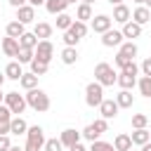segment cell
<instances>
[{"label": "cell", "mask_w": 151, "mask_h": 151, "mask_svg": "<svg viewBox=\"0 0 151 151\" xmlns=\"http://www.w3.org/2000/svg\"><path fill=\"white\" fill-rule=\"evenodd\" d=\"M90 21H92V31H94V33H106V31L113 26V19H111L109 14H97V17H92Z\"/></svg>", "instance_id": "7"}, {"label": "cell", "mask_w": 151, "mask_h": 151, "mask_svg": "<svg viewBox=\"0 0 151 151\" xmlns=\"http://www.w3.org/2000/svg\"><path fill=\"white\" fill-rule=\"evenodd\" d=\"M19 85H21L26 92H28V90H35V87H38V76H33V73L28 71V73H24V76L19 78Z\"/></svg>", "instance_id": "27"}, {"label": "cell", "mask_w": 151, "mask_h": 151, "mask_svg": "<svg viewBox=\"0 0 151 151\" xmlns=\"http://www.w3.org/2000/svg\"><path fill=\"white\" fill-rule=\"evenodd\" d=\"M116 104H118V109H132V104H134L132 92H130V90H120V92L116 94Z\"/></svg>", "instance_id": "20"}, {"label": "cell", "mask_w": 151, "mask_h": 151, "mask_svg": "<svg viewBox=\"0 0 151 151\" xmlns=\"http://www.w3.org/2000/svg\"><path fill=\"white\" fill-rule=\"evenodd\" d=\"M116 85L120 87V90H132L134 85H137V76H127V73H118V78H116Z\"/></svg>", "instance_id": "23"}, {"label": "cell", "mask_w": 151, "mask_h": 151, "mask_svg": "<svg viewBox=\"0 0 151 151\" xmlns=\"http://www.w3.org/2000/svg\"><path fill=\"white\" fill-rule=\"evenodd\" d=\"M5 33H7L9 38H17V40H19V38L26 33V26H24V24H19V21L14 19V21H9V24L5 26Z\"/></svg>", "instance_id": "22"}, {"label": "cell", "mask_w": 151, "mask_h": 151, "mask_svg": "<svg viewBox=\"0 0 151 151\" xmlns=\"http://www.w3.org/2000/svg\"><path fill=\"white\" fill-rule=\"evenodd\" d=\"M130 21H134V24H139V26L149 24V21H151V9H149V7H144V5H139V7L132 12Z\"/></svg>", "instance_id": "12"}, {"label": "cell", "mask_w": 151, "mask_h": 151, "mask_svg": "<svg viewBox=\"0 0 151 151\" xmlns=\"http://www.w3.org/2000/svg\"><path fill=\"white\" fill-rule=\"evenodd\" d=\"M80 137H83V139H87V142H90V144H92V142H97V139H99V137H101V134H99V132H97V130H94V125H92V123H90V125H87V127H85V130H83V132H80Z\"/></svg>", "instance_id": "37"}, {"label": "cell", "mask_w": 151, "mask_h": 151, "mask_svg": "<svg viewBox=\"0 0 151 151\" xmlns=\"http://www.w3.org/2000/svg\"><path fill=\"white\" fill-rule=\"evenodd\" d=\"M24 151H42V144H38V142H28V139H26Z\"/></svg>", "instance_id": "44"}, {"label": "cell", "mask_w": 151, "mask_h": 151, "mask_svg": "<svg viewBox=\"0 0 151 151\" xmlns=\"http://www.w3.org/2000/svg\"><path fill=\"white\" fill-rule=\"evenodd\" d=\"M104 99H106V97H104V87H101L99 83H94V80L87 83V87H85V104H87L90 109H94V106L99 109V104H101Z\"/></svg>", "instance_id": "3"}, {"label": "cell", "mask_w": 151, "mask_h": 151, "mask_svg": "<svg viewBox=\"0 0 151 151\" xmlns=\"http://www.w3.org/2000/svg\"><path fill=\"white\" fill-rule=\"evenodd\" d=\"M76 2H78V0H66V5H76Z\"/></svg>", "instance_id": "54"}, {"label": "cell", "mask_w": 151, "mask_h": 151, "mask_svg": "<svg viewBox=\"0 0 151 151\" xmlns=\"http://www.w3.org/2000/svg\"><path fill=\"white\" fill-rule=\"evenodd\" d=\"M59 142H61V146H64V149H71L73 144H78V142H80V132H78V130H73V127H66V130H61Z\"/></svg>", "instance_id": "9"}, {"label": "cell", "mask_w": 151, "mask_h": 151, "mask_svg": "<svg viewBox=\"0 0 151 151\" xmlns=\"http://www.w3.org/2000/svg\"><path fill=\"white\" fill-rule=\"evenodd\" d=\"M80 2H85V5H92V2H94V0H80Z\"/></svg>", "instance_id": "56"}, {"label": "cell", "mask_w": 151, "mask_h": 151, "mask_svg": "<svg viewBox=\"0 0 151 151\" xmlns=\"http://www.w3.org/2000/svg\"><path fill=\"white\" fill-rule=\"evenodd\" d=\"M92 19V5H85V2H80L78 5V9H76V21H90Z\"/></svg>", "instance_id": "26"}, {"label": "cell", "mask_w": 151, "mask_h": 151, "mask_svg": "<svg viewBox=\"0 0 151 151\" xmlns=\"http://www.w3.org/2000/svg\"><path fill=\"white\" fill-rule=\"evenodd\" d=\"M0 47H2V52H5V57H17L19 54V40L17 38H2L0 40Z\"/></svg>", "instance_id": "13"}, {"label": "cell", "mask_w": 151, "mask_h": 151, "mask_svg": "<svg viewBox=\"0 0 151 151\" xmlns=\"http://www.w3.org/2000/svg\"><path fill=\"white\" fill-rule=\"evenodd\" d=\"M26 139H28V142H38V144L45 146V130H42L40 125H28V130H26Z\"/></svg>", "instance_id": "15"}, {"label": "cell", "mask_w": 151, "mask_h": 151, "mask_svg": "<svg viewBox=\"0 0 151 151\" xmlns=\"http://www.w3.org/2000/svg\"><path fill=\"white\" fill-rule=\"evenodd\" d=\"M116 78H118V73L113 71L111 64L99 61V64L94 66V83H99L101 87H111V85L116 83Z\"/></svg>", "instance_id": "2"}, {"label": "cell", "mask_w": 151, "mask_h": 151, "mask_svg": "<svg viewBox=\"0 0 151 151\" xmlns=\"http://www.w3.org/2000/svg\"><path fill=\"white\" fill-rule=\"evenodd\" d=\"M0 14H2V9H0Z\"/></svg>", "instance_id": "61"}, {"label": "cell", "mask_w": 151, "mask_h": 151, "mask_svg": "<svg viewBox=\"0 0 151 151\" xmlns=\"http://www.w3.org/2000/svg\"><path fill=\"white\" fill-rule=\"evenodd\" d=\"M38 45V38L33 35V31H26L21 38H19V47H26V50H35Z\"/></svg>", "instance_id": "29"}, {"label": "cell", "mask_w": 151, "mask_h": 151, "mask_svg": "<svg viewBox=\"0 0 151 151\" xmlns=\"http://www.w3.org/2000/svg\"><path fill=\"white\" fill-rule=\"evenodd\" d=\"M137 87H139V94H142V97L151 99V78H149V76H142V78L137 80Z\"/></svg>", "instance_id": "32"}, {"label": "cell", "mask_w": 151, "mask_h": 151, "mask_svg": "<svg viewBox=\"0 0 151 151\" xmlns=\"http://www.w3.org/2000/svg\"><path fill=\"white\" fill-rule=\"evenodd\" d=\"M109 2H111V5H113V7H116V5H120V2H123V0H109Z\"/></svg>", "instance_id": "53"}, {"label": "cell", "mask_w": 151, "mask_h": 151, "mask_svg": "<svg viewBox=\"0 0 151 151\" xmlns=\"http://www.w3.org/2000/svg\"><path fill=\"white\" fill-rule=\"evenodd\" d=\"M92 125H94V130H97L99 134H104V132H109V120H104V118H97V120H94Z\"/></svg>", "instance_id": "42"}, {"label": "cell", "mask_w": 151, "mask_h": 151, "mask_svg": "<svg viewBox=\"0 0 151 151\" xmlns=\"http://www.w3.org/2000/svg\"><path fill=\"white\" fill-rule=\"evenodd\" d=\"M9 151H24V146H14V144H12V146H9Z\"/></svg>", "instance_id": "51"}, {"label": "cell", "mask_w": 151, "mask_h": 151, "mask_svg": "<svg viewBox=\"0 0 151 151\" xmlns=\"http://www.w3.org/2000/svg\"><path fill=\"white\" fill-rule=\"evenodd\" d=\"M144 7H149V9H151V0H146V2H144Z\"/></svg>", "instance_id": "55"}, {"label": "cell", "mask_w": 151, "mask_h": 151, "mask_svg": "<svg viewBox=\"0 0 151 151\" xmlns=\"http://www.w3.org/2000/svg\"><path fill=\"white\" fill-rule=\"evenodd\" d=\"M123 42H125V38H123V33L116 31V28H109L106 33H101V45H104V47H120Z\"/></svg>", "instance_id": "6"}, {"label": "cell", "mask_w": 151, "mask_h": 151, "mask_svg": "<svg viewBox=\"0 0 151 151\" xmlns=\"http://www.w3.org/2000/svg\"><path fill=\"white\" fill-rule=\"evenodd\" d=\"M7 78H5V73H0V87H2V83H5Z\"/></svg>", "instance_id": "52"}, {"label": "cell", "mask_w": 151, "mask_h": 151, "mask_svg": "<svg viewBox=\"0 0 151 151\" xmlns=\"http://www.w3.org/2000/svg\"><path fill=\"white\" fill-rule=\"evenodd\" d=\"M5 78H9V80H19L21 76H24V68H21V64L19 61H9L7 66H5Z\"/></svg>", "instance_id": "19"}, {"label": "cell", "mask_w": 151, "mask_h": 151, "mask_svg": "<svg viewBox=\"0 0 151 151\" xmlns=\"http://www.w3.org/2000/svg\"><path fill=\"white\" fill-rule=\"evenodd\" d=\"M139 71H142V76H149V78H151V57H146V59L142 61Z\"/></svg>", "instance_id": "43"}, {"label": "cell", "mask_w": 151, "mask_h": 151, "mask_svg": "<svg viewBox=\"0 0 151 151\" xmlns=\"http://www.w3.org/2000/svg\"><path fill=\"white\" fill-rule=\"evenodd\" d=\"M17 21L19 24H33L35 21V7H31V5H24V7H19L17 9Z\"/></svg>", "instance_id": "10"}, {"label": "cell", "mask_w": 151, "mask_h": 151, "mask_svg": "<svg viewBox=\"0 0 151 151\" xmlns=\"http://www.w3.org/2000/svg\"><path fill=\"white\" fill-rule=\"evenodd\" d=\"M66 0H47L45 2V9L50 12V14H61V12H66Z\"/></svg>", "instance_id": "28"}, {"label": "cell", "mask_w": 151, "mask_h": 151, "mask_svg": "<svg viewBox=\"0 0 151 151\" xmlns=\"http://www.w3.org/2000/svg\"><path fill=\"white\" fill-rule=\"evenodd\" d=\"M113 149L116 151H130L132 149V139H130V134H118L116 139H113Z\"/></svg>", "instance_id": "25"}, {"label": "cell", "mask_w": 151, "mask_h": 151, "mask_svg": "<svg viewBox=\"0 0 151 151\" xmlns=\"http://www.w3.org/2000/svg\"><path fill=\"white\" fill-rule=\"evenodd\" d=\"M33 57H35V52H33V50H26V47H19V54H17V61H19V64H31V61H33Z\"/></svg>", "instance_id": "36"}, {"label": "cell", "mask_w": 151, "mask_h": 151, "mask_svg": "<svg viewBox=\"0 0 151 151\" xmlns=\"http://www.w3.org/2000/svg\"><path fill=\"white\" fill-rule=\"evenodd\" d=\"M35 59H40V61H45V64H50L52 59H54V45L50 42V40H38V45H35Z\"/></svg>", "instance_id": "5"}, {"label": "cell", "mask_w": 151, "mask_h": 151, "mask_svg": "<svg viewBox=\"0 0 151 151\" xmlns=\"http://www.w3.org/2000/svg\"><path fill=\"white\" fill-rule=\"evenodd\" d=\"M130 151H139V149H130Z\"/></svg>", "instance_id": "59"}, {"label": "cell", "mask_w": 151, "mask_h": 151, "mask_svg": "<svg viewBox=\"0 0 151 151\" xmlns=\"http://www.w3.org/2000/svg\"><path fill=\"white\" fill-rule=\"evenodd\" d=\"M149 139H151V130H149Z\"/></svg>", "instance_id": "60"}, {"label": "cell", "mask_w": 151, "mask_h": 151, "mask_svg": "<svg viewBox=\"0 0 151 151\" xmlns=\"http://www.w3.org/2000/svg\"><path fill=\"white\" fill-rule=\"evenodd\" d=\"M28 66H31V73H33V76H38V78H40V76H45V73H47V68H50V64H45V61L35 59V57H33V61H31Z\"/></svg>", "instance_id": "31"}, {"label": "cell", "mask_w": 151, "mask_h": 151, "mask_svg": "<svg viewBox=\"0 0 151 151\" xmlns=\"http://www.w3.org/2000/svg\"><path fill=\"white\" fill-rule=\"evenodd\" d=\"M68 31H71L78 40H83V38L87 35V24H83V21H76V19H73V24H71V28H68Z\"/></svg>", "instance_id": "34"}, {"label": "cell", "mask_w": 151, "mask_h": 151, "mask_svg": "<svg viewBox=\"0 0 151 151\" xmlns=\"http://www.w3.org/2000/svg\"><path fill=\"white\" fill-rule=\"evenodd\" d=\"M123 38H127V40H134V38H139L142 35V26L139 24H134V21H127V24H123Z\"/></svg>", "instance_id": "17"}, {"label": "cell", "mask_w": 151, "mask_h": 151, "mask_svg": "<svg viewBox=\"0 0 151 151\" xmlns=\"http://www.w3.org/2000/svg\"><path fill=\"white\" fill-rule=\"evenodd\" d=\"M73 19H76V17H71V14H66V12L57 14V28H59V31H68L71 24H73Z\"/></svg>", "instance_id": "33"}, {"label": "cell", "mask_w": 151, "mask_h": 151, "mask_svg": "<svg viewBox=\"0 0 151 151\" xmlns=\"http://www.w3.org/2000/svg\"><path fill=\"white\" fill-rule=\"evenodd\" d=\"M61 61H64L66 66L76 64V61H78V50H76V47H64V50H61Z\"/></svg>", "instance_id": "30"}, {"label": "cell", "mask_w": 151, "mask_h": 151, "mask_svg": "<svg viewBox=\"0 0 151 151\" xmlns=\"http://www.w3.org/2000/svg\"><path fill=\"white\" fill-rule=\"evenodd\" d=\"M0 40H2V38H0Z\"/></svg>", "instance_id": "63"}, {"label": "cell", "mask_w": 151, "mask_h": 151, "mask_svg": "<svg viewBox=\"0 0 151 151\" xmlns=\"http://www.w3.org/2000/svg\"><path fill=\"white\" fill-rule=\"evenodd\" d=\"M33 35H35L38 40H50V35H52V26H50L47 21H38V24L33 26Z\"/></svg>", "instance_id": "16"}, {"label": "cell", "mask_w": 151, "mask_h": 151, "mask_svg": "<svg viewBox=\"0 0 151 151\" xmlns=\"http://www.w3.org/2000/svg\"><path fill=\"white\" fill-rule=\"evenodd\" d=\"M26 104L33 109V111H38V113H45V111H50V97H47V92L45 90H40V87H35V90H28L26 94Z\"/></svg>", "instance_id": "1"}, {"label": "cell", "mask_w": 151, "mask_h": 151, "mask_svg": "<svg viewBox=\"0 0 151 151\" xmlns=\"http://www.w3.org/2000/svg\"><path fill=\"white\" fill-rule=\"evenodd\" d=\"M2 101H5V94H2V90H0V104H2Z\"/></svg>", "instance_id": "57"}, {"label": "cell", "mask_w": 151, "mask_h": 151, "mask_svg": "<svg viewBox=\"0 0 151 151\" xmlns=\"http://www.w3.org/2000/svg\"><path fill=\"white\" fill-rule=\"evenodd\" d=\"M113 151H116V149H113Z\"/></svg>", "instance_id": "62"}, {"label": "cell", "mask_w": 151, "mask_h": 151, "mask_svg": "<svg viewBox=\"0 0 151 151\" xmlns=\"http://www.w3.org/2000/svg\"><path fill=\"white\" fill-rule=\"evenodd\" d=\"M68 151H87V149H85V144H80V142H78V144H73Z\"/></svg>", "instance_id": "48"}, {"label": "cell", "mask_w": 151, "mask_h": 151, "mask_svg": "<svg viewBox=\"0 0 151 151\" xmlns=\"http://www.w3.org/2000/svg\"><path fill=\"white\" fill-rule=\"evenodd\" d=\"M149 125V116L146 113H134L132 116V130H144Z\"/></svg>", "instance_id": "35"}, {"label": "cell", "mask_w": 151, "mask_h": 151, "mask_svg": "<svg viewBox=\"0 0 151 151\" xmlns=\"http://www.w3.org/2000/svg\"><path fill=\"white\" fill-rule=\"evenodd\" d=\"M120 71H123V73H127V76H139V66H137L134 61H127Z\"/></svg>", "instance_id": "41"}, {"label": "cell", "mask_w": 151, "mask_h": 151, "mask_svg": "<svg viewBox=\"0 0 151 151\" xmlns=\"http://www.w3.org/2000/svg\"><path fill=\"white\" fill-rule=\"evenodd\" d=\"M130 139H132V146H144L146 142H151V139H149V130H146V127H144V130H132Z\"/></svg>", "instance_id": "24"}, {"label": "cell", "mask_w": 151, "mask_h": 151, "mask_svg": "<svg viewBox=\"0 0 151 151\" xmlns=\"http://www.w3.org/2000/svg\"><path fill=\"white\" fill-rule=\"evenodd\" d=\"M134 2H137V5H144V2H146V0H134Z\"/></svg>", "instance_id": "58"}, {"label": "cell", "mask_w": 151, "mask_h": 151, "mask_svg": "<svg viewBox=\"0 0 151 151\" xmlns=\"http://www.w3.org/2000/svg\"><path fill=\"white\" fill-rule=\"evenodd\" d=\"M78 42H80V40H78L71 31H64V45H66V47H76Z\"/></svg>", "instance_id": "40"}, {"label": "cell", "mask_w": 151, "mask_h": 151, "mask_svg": "<svg viewBox=\"0 0 151 151\" xmlns=\"http://www.w3.org/2000/svg\"><path fill=\"white\" fill-rule=\"evenodd\" d=\"M118 54L125 57V59H130V61H134V57H137V45H134V40H125V42L118 47Z\"/></svg>", "instance_id": "18"}, {"label": "cell", "mask_w": 151, "mask_h": 151, "mask_svg": "<svg viewBox=\"0 0 151 151\" xmlns=\"http://www.w3.org/2000/svg\"><path fill=\"white\" fill-rule=\"evenodd\" d=\"M42 151H64V146H61V142H59V139H45Z\"/></svg>", "instance_id": "39"}, {"label": "cell", "mask_w": 151, "mask_h": 151, "mask_svg": "<svg viewBox=\"0 0 151 151\" xmlns=\"http://www.w3.org/2000/svg\"><path fill=\"white\" fill-rule=\"evenodd\" d=\"M118 104H116V99H104L101 104H99V113H101V118L104 120H111V118H116L118 116Z\"/></svg>", "instance_id": "8"}, {"label": "cell", "mask_w": 151, "mask_h": 151, "mask_svg": "<svg viewBox=\"0 0 151 151\" xmlns=\"http://www.w3.org/2000/svg\"><path fill=\"white\" fill-rule=\"evenodd\" d=\"M127 61H130V59H125V57H120V54H116V59H113V64H116L118 68H123V66H125Z\"/></svg>", "instance_id": "46"}, {"label": "cell", "mask_w": 151, "mask_h": 151, "mask_svg": "<svg viewBox=\"0 0 151 151\" xmlns=\"http://www.w3.org/2000/svg\"><path fill=\"white\" fill-rule=\"evenodd\" d=\"M45 2H47V0H28L31 7H40V5H45Z\"/></svg>", "instance_id": "49"}, {"label": "cell", "mask_w": 151, "mask_h": 151, "mask_svg": "<svg viewBox=\"0 0 151 151\" xmlns=\"http://www.w3.org/2000/svg\"><path fill=\"white\" fill-rule=\"evenodd\" d=\"M5 106L12 111V116H21L28 104H26V97H24V94H19V92H7V94H5Z\"/></svg>", "instance_id": "4"}, {"label": "cell", "mask_w": 151, "mask_h": 151, "mask_svg": "<svg viewBox=\"0 0 151 151\" xmlns=\"http://www.w3.org/2000/svg\"><path fill=\"white\" fill-rule=\"evenodd\" d=\"M14 9H19V7H24V5H28V0H7Z\"/></svg>", "instance_id": "47"}, {"label": "cell", "mask_w": 151, "mask_h": 151, "mask_svg": "<svg viewBox=\"0 0 151 151\" xmlns=\"http://www.w3.org/2000/svg\"><path fill=\"white\" fill-rule=\"evenodd\" d=\"M9 120H12V111L0 104V134H9Z\"/></svg>", "instance_id": "21"}, {"label": "cell", "mask_w": 151, "mask_h": 151, "mask_svg": "<svg viewBox=\"0 0 151 151\" xmlns=\"http://www.w3.org/2000/svg\"><path fill=\"white\" fill-rule=\"evenodd\" d=\"M87 151H113V144L97 139V142H92V144H90V149H87Z\"/></svg>", "instance_id": "38"}, {"label": "cell", "mask_w": 151, "mask_h": 151, "mask_svg": "<svg viewBox=\"0 0 151 151\" xmlns=\"http://www.w3.org/2000/svg\"><path fill=\"white\" fill-rule=\"evenodd\" d=\"M12 142H9V134H0V151H9Z\"/></svg>", "instance_id": "45"}, {"label": "cell", "mask_w": 151, "mask_h": 151, "mask_svg": "<svg viewBox=\"0 0 151 151\" xmlns=\"http://www.w3.org/2000/svg\"><path fill=\"white\" fill-rule=\"evenodd\" d=\"M26 130H28V123L21 118V116H12V120H9V134H26Z\"/></svg>", "instance_id": "14"}, {"label": "cell", "mask_w": 151, "mask_h": 151, "mask_svg": "<svg viewBox=\"0 0 151 151\" xmlns=\"http://www.w3.org/2000/svg\"><path fill=\"white\" fill-rule=\"evenodd\" d=\"M130 17H132V12H130V7H127V5H123V2H120V5H116V7H113V17H111V19H113L116 24H127V21H130Z\"/></svg>", "instance_id": "11"}, {"label": "cell", "mask_w": 151, "mask_h": 151, "mask_svg": "<svg viewBox=\"0 0 151 151\" xmlns=\"http://www.w3.org/2000/svg\"><path fill=\"white\" fill-rule=\"evenodd\" d=\"M139 151H151V142H146L144 146H139Z\"/></svg>", "instance_id": "50"}]
</instances>
